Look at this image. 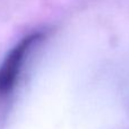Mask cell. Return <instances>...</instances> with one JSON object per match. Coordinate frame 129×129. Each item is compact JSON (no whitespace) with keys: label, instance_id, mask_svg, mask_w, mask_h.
<instances>
[{"label":"cell","instance_id":"cell-1","mask_svg":"<svg viewBox=\"0 0 129 129\" xmlns=\"http://www.w3.org/2000/svg\"><path fill=\"white\" fill-rule=\"evenodd\" d=\"M43 38V33L34 32L20 40L7 54L0 67V94H6L13 89L23 69L27 56L34 45Z\"/></svg>","mask_w":129,"mask_h":129}]
</instances>
